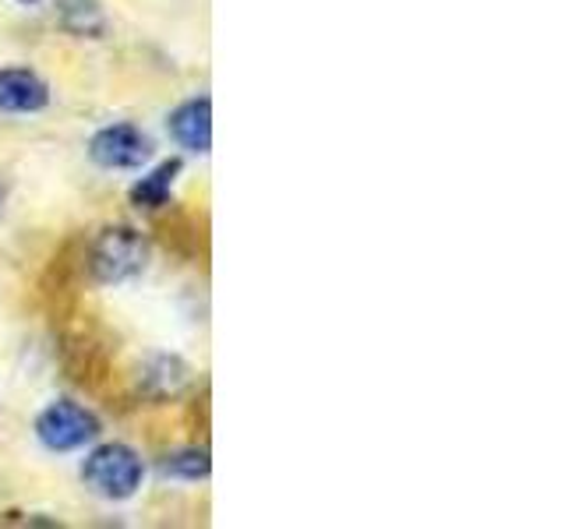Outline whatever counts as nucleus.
<instances>
[{"instance_id": "11", "label": "nucleus", "mask_w": 565, "mask_h": 529, "mask_svg": "<svg viewBox=\"0 0 565 529\" xmlns=\"http://www.w3.org/2000/svg\"><path fill=\"white\" fill-rule=\"evenodd\" d=\"M18 4H35V0H18Z\"/></svg>"}, {"instance_id": "5", "label": "nucleus", "mask_w": 565, "mask_h": 529, "mask_svg": "<svg viewBox=\"0 0 565 529\" xmlns=\"http://www.w3.org/2000/svg\"><path fill=\"white\" fill-rule=\"evenodd\" d=\"M50 102V88L40 75L22 67L0 71V110L8 114H35Z\"/></svg>"}, {"instance_id": "9", "label": "nucleus", "mask_w": 565, "mask_h": 529, "mask_svg": "<svg viewBox=\"0 0 565 529\" xmlns=\"http://www.w3.org/2000/svg\"><path fill=\"white\" fill-rule=\"evenodd\" d=\"M177 173H181V163H177V159H170V163H159L149 176H141V181L131 187V202L135 205H146V208L167 205Z\"/></svg>"}, {"instance_id": "1", "label": "nucleus", "mask_w": 565, "mask_h": 529, "mask_svg": "<svg viewBox=\"0 0 565 529\" xmlns=\"http://www.w3.org/2000/svg\"><path fill=\"white\" fill-rule=\"evenodd\" d=\"M85 484L96 494L110 501H124L131 498L141 484V458L128 449V445H99L93 455L85 458Z\"/></svg>"}, {"instance_id": "7", "label": "nucleus", "mask_w": 565, "mask_h": 529, "mask_svg": "<svg viewBox=\"0 0 565 529\" xmlns=\"http://www.w3.org/2000/svg\"><path fill=\"white\" fill-rule=\"evenodd\" d=\"M188 385V367L177 357H152L146 367H141V388L156 399L177 396Z\"/></svg>"}, {"instance_id": "4", "label": "nucleus", "mask_w": 565, "mask_h": 529, "mask_svg": "<svg viewBox=\"0 0 565 529\" xmlns=\"http://www.w3.org/2000/svg\"><path fill=\"white\" fill-rule=\"evenodd\" d=\"M152 145L149 138L141 134L131 123H114V128H103L88 141V155L96 159L103 170H135L149 159Z\"/></svg>"}, {"instance_id": "3", "label": "nucleus", "mask_w": 565, "mask_h": 529, "mask_svg": "<svg viewBox=\"0 0 565 529\" xmlns=\"http://www.w3.org/2000/svg\"><path fill=\"white\" fill-rule=\"evenodd\" d=\"M35 434L50 452H75L85 441H93L99 434V420L78 402H53L35 420Z\"/></svg>"}, {"instance_id": "10", "label": "nucleus", "mask_w": 565, "mask_h": 529, "mask_svg": "<svg viewBox=\"0 0 565 529\" xmlns=\"http://www.w3.org/2000/svg\"><path fill=\"white\" fill-rule=\"evenodd\" d=\"M163 473L181 476V481H202V476H209V452H199V449L173 452L163 458Z\"/></svg>"}, {"instance_id": "6", "label": "nucleus", "mask_w": 565, "mask_h": 529, "mask_svg": "<svg viewBox=\"0 0 565 529\" xmlns=\"http://www.w3.org/2000/svg\"><path fill=\"white\" fill-rule=\"evenodd\" d=\"M170 134L181 141L188 152H209L212 145V102L188 99L170 114Z\"/></svg>"}, {"instance_id": "8", "label": "nucleus", "mask_w": 565, "mask_h": 529, "mask_svg": "<svg viewBox=\"0 0 565 529\" xmlns=\"http://www.w3.org/2000/svg\"><path fill=\"white\" fill-rule=\"evenodd\" d=\"M61 25L75 35H103L106 32V14L99 8V0H57Z\"/></svg>"}, {"instance_id": "2", "label": "nucleus", "mask_w": 565, "mask_h": 529, "mask_svg": "<svg viewBox=\"0 0 565 529\" xmlns=\"http://www.w3.org/2000/svg\"><path fill=\"white\" fill-rule=\"evenodd\" d=\"M146 261H149V244L131 226L103 229L93 247V276L99 282H128L146 269Z\"/></svg>"}]
</instances>
